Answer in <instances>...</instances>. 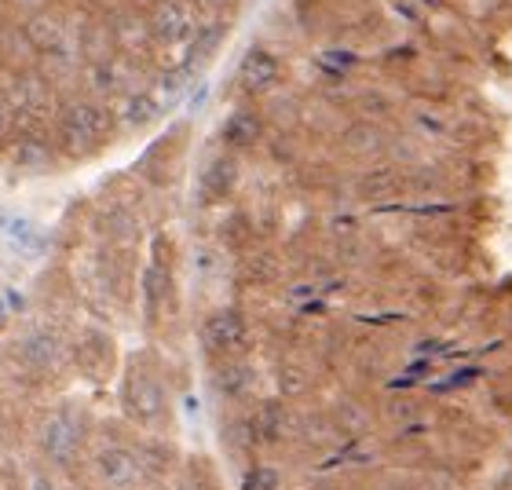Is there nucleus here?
<instances>
[{"instance_id": "22", "label": "nucleus", "mask_w": 512, "mask_h": 490, "mask_svg": "<svg viewBox=\"0 0 512 490\" xmlns=\"http://www.w3.org/2000/svg\"><path fill=\"white\" fill-rule=\"evenodd\" d=\"M4 322H8V297L0 293V326H4Z\"/></svg>"}, {"instance_id": "1", "label": "nucleus", "mask_w": 512, "mask_h": 490, "mask_svg": "<svg viewBox=\"0 0 512 490\" xmlns=\"http://www.w3.org/2000/svg\"><path fill=\"white\" fill-rule=\"evenodd\" d=\"M121 406H125L128 421H136L139 428L154 432L169 417V392H165L158 373L132 363V370L125 377V388H121Z\"/></svg>"}, {"instance_id": "24", "label": "nucleus", "mask_w": 512, "mask_h": 490, "mask_svg": "<svg viewBox=\"0 0 512 490\" xmlns=\"http://www.w3.org/2000/svg\"><path fill=\"white\" fill-rule=\"evenodd\" d=\"M0 136H4V114H0Z\"/></svg>"}, {"instance_id": "4", "label": "nucleus", "mask_w": 512, "mask_h": 490, "mask_svg": "<svg viewBox=\"0 0 512 490\" xmlns=\"http://www.w3.org/2000/svg\"><path fill=\"white\" fill-rule=\"evenodd\" d=\"M194 30H198V19H194L191 0H158L154 11H150V33L165 44H183L191 41Z\"/></svg>"}, {"instance_id": "2", "label": "nucleus", "mask_w": 512, "mask_h": 490, "mask_svg": "<svg viewBox=\"0 0 512 490\" xmlns=\"http://www.w3.org/2000/svg\"><path fill=\"white\" fill-rule=\"evenodd\" d=\"M92 480L99 490H139L147 483L143 458H139V443H107L92 454Z\"/></svg>"}, {"instance_id": "21", "label": "nucleus", "mask_w": 512, "mask_h": 490, "mask_svg": "<svg viewBox=\"0 0 512 490\" xmlns=\"http://www.w3.org/2000/svg\"><path fill=\"white\" fill-rule=\"evenodd\" d=\"M30 490H52V480H44V476H37V480L30 483Z\"/></svg>"}, {"instance_id": "13", "label": "nucleus", "mask_w": 512, "mask_h": 490, "mask_svg": "<svg viewBox=\"0 0 512 490\" xmlns=\"http://www.w3.org/2000/svg\"><path fill=\"white\" fill-rule=\"evenodd\" d=\"M399 187H403V176L395 169H374L359 180V194L366 202H388V198L399 194Z\"/></svg>"}, {"instance_id": "17", "label": "nucleus", "mask_w": 512, "mask_h": 490, "mask_svg": "<svg viewBox=\"0 0 512 490\" xmlns=\"http://www.w3.org/2000/svg\"><path fill=\"white\" fill-rule=\"evenodd\" d=\"M311 388V377L304 366L289 363V366H278V392H282V399H297V395H304Z\"/></svg>"}, {"instance_id": "15", "label": "nucleus", "mask_w": 512, "mask_h": 490, "mask_svg": "<svg viewBox=\"0 0 512 490\" xmlns=\"http://www.w3.org/2000/svg\"><path fill=\"white\" fill-rule=\"evenodd\" d=\"M282 487H286L282 469L271 465V461H253V465H246L242 483H238V490H282Z\"/></svg>"}, {"instance_id": "7", "label": "nucleus", "mask_w": 512, "mask_h": 490, "mask_svg": "<svg viewBox=\"0 0 512 490\" xmlns=\"http://www.w3.org/2000/svg\"><path fill=\"white\" fill-rule=\"evenodd\" d=\"M107 136V110L96 103H77L63 114V139L70 147H92Z\"/></svg>"}, {"instance_id": "5", "label": "nucleus", "mask_w": 512, "mask_h": 490, "mask_svg": "<svg viewBox=\"0 0 512 490\" xmlns=\"http://www.w3.org/2000/svg\"><path fill=\"white\" fill-rule=\"evenodd\" d=\"M77 447H81V425H77V417L70 410H59V414H52L44 421L41 450L52 465H70Z\"/></svg>"}, {"instance_id": "18", "label": "nucleus", "mask_w": 512, "mask_h": 490, "mask_svg": "<svg viewBox=\"0 0 512 490\" xmlns=\"http://www.w3.org/2000/svg\"><path fill=\"white\" fill-rule=\"evenodd\" d=\"M158 114V99L147 96V92H139V96L128 99V107H125V118L132 121V125H147L150 118Z\"/></svg>"}, {"instance_id": "6", "label": "nucleus", "mask_w": 512, "mask_h": 490, "mask_svg": "<svg viewBox=\"0 0 512 490\" xmlns=\"http://www.w3.org/2000/svg\"><path fill=\"white\" fill-rule=\"evenodd\" d=\"M238 187V161L235 154H213V158L205 161L202 172H198V198L205 205H220L227 202Z\"/></svg>"}, {"instance_id": "11", "label": "nucleus", "mask_w": 512, "mask_h": 490, "mask_svg": "<svg viewBox=\"0 0 512 490\" xmlns=\"http://www.w3.org/2000/svg\"><path fill=\"white\" fill-rule=\"evenodd\" d=\"M260 136H264V125L253 110H235L220 125V139H224L227 150H249L253 143H260Z\"/></svg>"}, {"instance_id": "19", "label": "nucleus", "mask_w": 512, "mask_h": 490, "mask_svg": "<svg viewBox=\"0 0 512 490\" xmlns=\"http://www.w3.org/2000/svg\"><path fill=\"white\" fill-rule=\"evenodd\" d=\"M348 143H352V150H377L381 147V132H377V125L363 121V125L348 128Z\"/></svg>"}, {"instance_id": "12", "label": "nucleus", "mask_w": 512, "mask_h": 490, "mask_svg": "<svg viewBox=\"0 0 512 490\" xmlns=\"http://www.w3.org/2000/svg\"><path fill=\"white\" fill-rule=\"evenodd\" d=\"M139 458H143V472H147V483H161L172 472V447H165L161 439H143L139 443Z\"/></svg>"}, {"instance_id": "23", "label": "nucleus", "mask_w": 512, "mask_h": 490, "mask_svg": "<svg viewBox=\"0 0 512 490\" xmlns=\"http://www.w3.org/2000/svg\"><path fill=\"white\" fill-rule=\"evenodd\" d=\"M191 4H202V8H220V4H227V0H191Z\"/></svg>"}, {"instance_id": "9", "label": "nucleus", "mask_w": 512, "mask_h": 490, "mask_svg": "<svg viewBox=\"0 0 512 490\" xmlns=\"http://www.w3.org/2000/svg\"><path fill=\"white\" fill-rule=\"evenodd\" d=\"M289 406L282 399H267L249 414V428H253V443L256 447H278L282 439L289 436Z\"/></svg>"}, {"instance_id": "14", "label": "nucleus", "mask_w": 512, "mask_h": 490, "mask_svg": "<svg viewBox=\"0 0 512 490\" xmlns=\"http://www.w3.org/2000/svg\"><path fill=\"white\" fill-rule=\"evenodd\" d=\"M22 359L33 366V370H52L55 359H59V344H55L52 333H30L26 344H22Z\"/></svg>"}, {"instance_id": "8", "label": "nucleus", "mask_w": 512, "mask_h": 490, "mask_svg": "<svg viewBox=\"0 0 512 490\" xmlns=\"http://www.w3.org/2000/svg\"><path fill=\"white\" fill-rule=\"evenodd\" d=\"M238 77L242 85L253 92V96H264L282 81V59H278L271 48H249L242 55V66H238Z\"/></svg>"}, {"instance_id": "16", "label": "nucleus", "mask_w": 512, "mask_h": 490, "mask_svg": "<svg viewBox=\"0 0 512 490\" xmlns=\"http://www.w3.org/2000/svg\"><path fill=\"white\" fill-rule=\"evenodd\" d=\"M165 271H161V264H150L147 275H143V308H147V319H154L161 308V297H165Z\"/></svg>"}, {"instance_id": "3", "label": "nucleus", "mask_w": 512, "mask_h": 490, "mask_svg": "<svg viewBox=\"0 0 512 490\" xmlns=\"http://www.w3.org/2000/svg\"><path fill=\"white\" fill-rule=\"evenodd\" d=\"M253 330H249L246 311L238 308H216L202 322V348L216 359H238L249 352Z\"/></svg>"}, {"instance_id": "20", "label": "nucleus", "mask_w": 512, "mask_h": 490, "mask_svg": "<svg viewBox=\"0 0 512 490\" xmlns=\"http://www.w3.org/2000/svg\"><path fill=\"white\" fill-rule=\"evenodd\" d=\"M392 11L399 15V19L414 22V26H421V22H425V8H421L417 0H392Z\"/></svg>"}, {"instance_id": "10", "label": "nucleus", "mask_w": 512, "mask_h": 490, "mask_svg": "<svg viewBox=\"0 0 512 490\" xmlns=\"http://www.w3.org/2000/svg\"><path fill=\"white\" fill-rule=\"evenodd\" d=\"M213 388L227 403H242L256 388V370L242 355H238V359H220V366H216V373H213Z\"/></svg>"}]
</instances>
